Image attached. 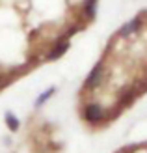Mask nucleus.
<instances>
[{"instance_id": "f257e3e1", "label": "nucleus", "mask_w": 147, "mask_h": 153, "mask_svg": "<svg viewBox=\"0 0 147 153\" xmlns=\"http://www.w3.org/2000/svg\"><path fill=\"white\" fill-rule=\"evenodd\" d=\"M82 118H84V121H88L89 125H99V123H104V121H108L112 116H110V114H108L99 103H88V105L82 108Z\"/></svg>"}, {"instance_id": "f03ea898", "label": "nucleus", "mask_w": 147, "mask_h": 153, "mask_svg": "<svg viewBox=\"0 0 147 153\" xmlns=\"http://www.w3.org/2000/svg\"><path fill=\"white\" fill-rule=\"evenodd\" d=\"M108 79V69L103 62H99L93 69L89 71V75L86 76V82H84V88L88 91H95L97 88H100L104 84V80Z\"/></svg>"}, {"instance_id": "39448f33", "label": "nucleus", "mask_w": 147, "mask_h": 153, "mask_svg": "<svg viewBox=\"0 0 147 153\" xmlns=\"http://www.w3.org/2000/svg\"><path fill=\"white\" fill-rule=\"evenodd\" d=\"M4 120H6V125L11 129V131H17L19 129V125H21V121H19V118L15 116V114L11 112V110H7L6 114H4Z\"/></svg>"}, {"instance_id": "20e7f679", "label": "nucleus", "mask_w": 147, "mask_h": 153, "mask_svg": "<svg viewBox=\"0 0 147 153\" xmlns=\"http://www.w3.org/2000/svg\"><path fill=\"white\" fill-rule=\"evenodd\" d=\"M54 94H56V86H50V88H47V90L43 91V94H39V97L35 99L34 106H35V108H41V106H43L45 103H47V101H49V99H50Z\"/></svg>"}, {"instance_id": "7ed1b4c3", "label": "nucleus", "mask_w": 147, "mask_h": 153, "mask_svg": "<svg viewBox=\"0 0 147 153\" xmlns=\"http://www.w3.org/2000/svg\"><path fill=\"white\" fill-rule=\"evenodd\" d=\"M142 26H143V21H142L140 17H134V19L127 21L114 36L119 37V39H123V41H129L130 37H136V36H138V32L142 30Z\"/></svg>"}]
</instances>
